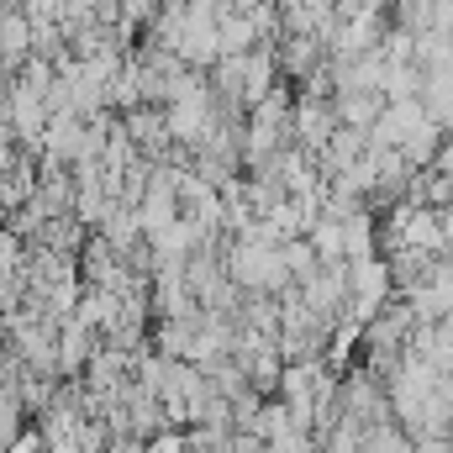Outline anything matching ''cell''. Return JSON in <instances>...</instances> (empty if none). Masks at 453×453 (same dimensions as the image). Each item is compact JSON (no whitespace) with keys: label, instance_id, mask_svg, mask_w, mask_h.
Here are the masks:
<instances>
[{"label":"cell","instance_id":"obj_3","mask_svg":"<svg viewBox=\"0 0 453 453\" xmlns=\"http://www.w3.org/2000/svg\"><path fill=\"white\" fill-rule=\"evenodd\" d=\"M101 333L90 327V322H80V317H64L58 322V374L64 380H80L85 369H90V358H96V348H101Z\"/></svg>","mask_w":453,"mask_h":453},{"label":"cell","instance_id":"obj_2","mask_svg":"<svg viewBox=\"0 0 453 453\" xmlns=\"http://www.w3.org/2000/svg\"><path fill=\"white\" fill-rule=\"evenodd\" d=\"M390 296H395V269H390V264H380V258L348 264V311H353L358 322L380 317V311L390 306Z\"/></svg>","mask_w":453,"mask_h":453},{"label":"cell","instance_id":"obj_4","mask_svg":"<svg viewBox=\"0 0 453 453\" xmlns=\"http://www.w3.org/2000/svg\"><path fill=\"white\" fill-rule=\"evenodd\" d=\"M5 274H27V237L0 226V280Z\"/></svg>","mask_w":453,"mask_h":453},{"label":"cell","instance_id":"obj_5","mask_svg":"<svg viewBox=\"0 0 453 453\" xmlns=\"http://www.w3.org/2000/svg\"><path fill=\"white\" fill-rule=\"evenodd\" d=\"M142 453H190V438H185V427H164V433L148 438Z\"/></svg>","mask_w":453,"mask_h":453},{"label":"cell","instance_id":"obj_1","mask_svg":"<svg viewBox=\"0 0 453 453\" xmlns=\"http://www.w3.org/2000/svg\"><path fill=\"white\" fill-rule=\"evenodd\" d=\"M222 264H226V274H232V285L248 290V296H280V290L296 285L290 264H285V248L269 242V237H232Z\"/></svg>","mask_w":453,"mask_h":453}]
</instances>
